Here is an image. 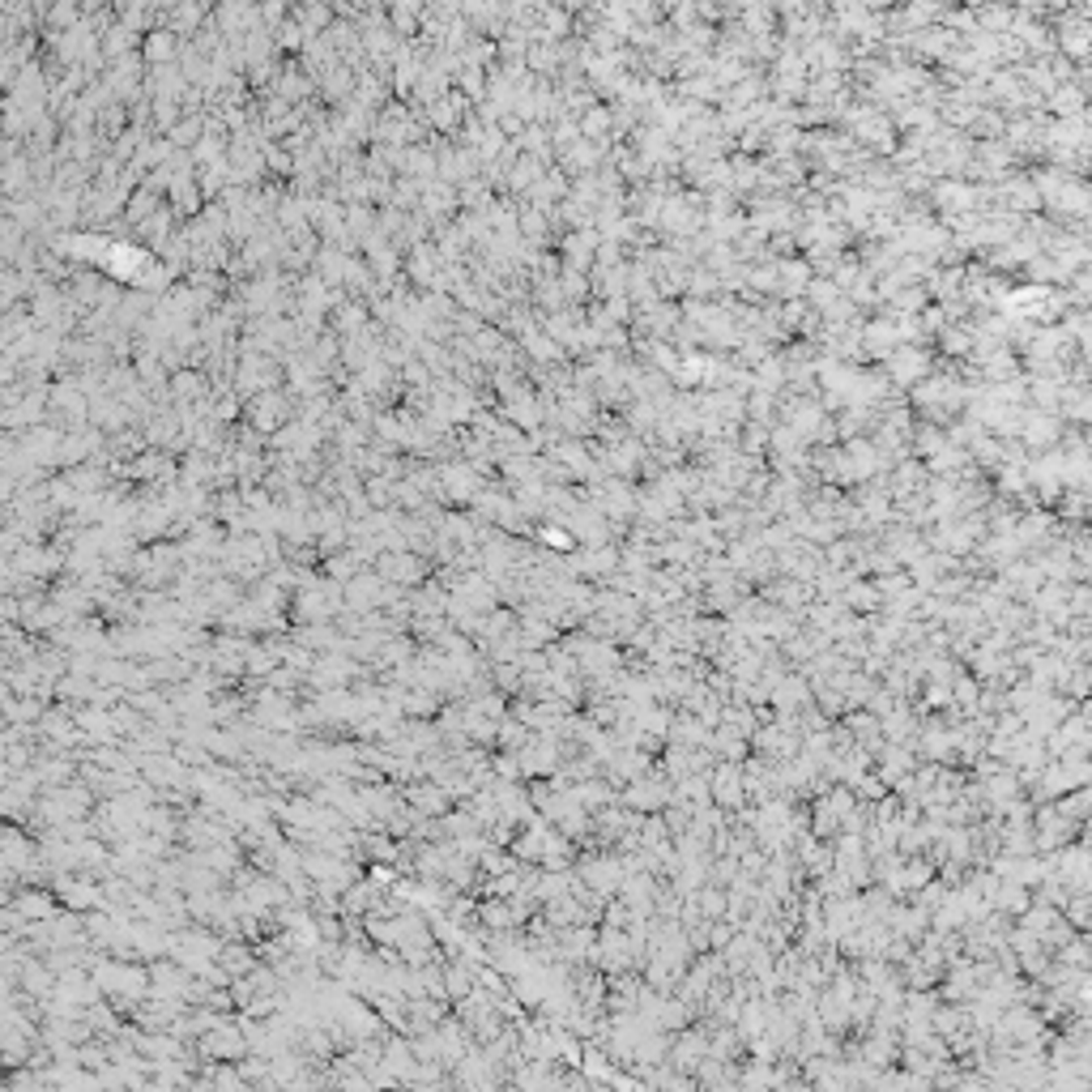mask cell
<instances>
[{"instance_id":"cell-1","label":"cell","mask_w":1092,"mask_h":1092,"mask_svg":"<svg viewBox=\"0 0 1092 1092\" xmlns=\"http://www.w3.org/2000/svg\"><path fill=\"white\" fill-rule=\"evenodd\" d=\"M201 1050L209 1059H240L244 1055V1037L240 1032H218V1037H205Z\"/></svg>"}]
</instances>
